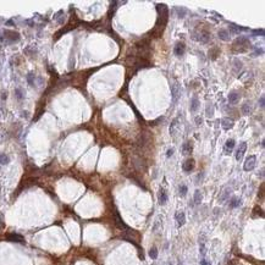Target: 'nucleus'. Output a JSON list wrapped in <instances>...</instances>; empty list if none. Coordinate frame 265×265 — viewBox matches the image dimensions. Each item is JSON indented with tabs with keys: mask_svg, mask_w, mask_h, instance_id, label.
<instances>
[{
	"mask_svg": "<svg viewBox=\"0 0 265 265\" xmlns=\"http://www.w3.org/2000/svg\"><path fill=\"white\" fill-rule=\"evenodd\" d=\"M250 45L249 43V40L248 38H246V37H240V38H237L235 40V43H234V50L235 52H246L247 49H248V47Z\"/></svg>",
	"mask_w": 265,
	"mask_h": 265,
	"instance_id": "f257e3e1",
	"label": "nucleus"
},
{
	"mask_svg": "<svg viewBox=\"0 0 265 265\" xmlns=\"http://www.w3.org/2000/svg\"><path fill=\"white\" fill-rule=\"evenodd\" d=\"M3 37H0V40H4V42H6V43H16V42H19L20 40V34L17 33V32L15 31H4L3 32Z\"/></svg>",
	"mask_w": 265,
	"mask_h": 265,
	"instance_id": "f03ea898",
	"label": "nucleus"
},
{
	"mask_svg": "<svg viewBox=\"0 0 265 265\" xmlns=\"http://www.w3.org/2000/svg\"><path fill=\"white\" fill-rule=\"evenodd\" d=\"M157 10H158V13H159V20L160 21L163 20L164 23H166L167 22V15H169V11H167V6L165 4H159L157 6Z\"/></svg>",
	"mask_w": 265,
	"mask_h": 265,
	"instance_id": "7ed1b4c3",
	"label": "nucleus"
},
{
	"mask_svg": "<svg viewBox=\"0 0 265 265\" xmlns=\"http://www.w3.org/2000/svg\"><path fill=\"white\" fill-rule=\"evenodd\" d=\"M255 163H257V158H255L254 155H249V157L246 159V163H244L243 169H244L246 171L253 170V169L255 167Z\"/></svg>",
	"mask_w": 265,
	"mask_h": 265,
	"instance_id": "20e7f679",
	"label": "nucleus"
},
{
	"mask_svg": "<svg viewBox=\"0 0 265 265\" xmlns=\"http://www.w3.org/2000/svg\"><path fill=\"white\" fill-rule=\"evenodd\" d=\"M181 94V89H180V86L177 83H173L171 86V97H172V100L173 102H177V99H179Z\"/></svg>",
	"mask_w": 265,
	"mask_h": 265,
	"instance_id": "39448f33",
	"label": "nucleus"
},
{
	"mask_svg": "<svg viewBox=\"0 0 265 265\" xmlns=\"http://www.w3.org/2000/svg\"><path fill=\"white\" fill-rule=\"evenodd\" d=\"M194 160L193 159H187V160L183 163V165H182V169H183V171L186 172H191L192 170L194 169Z\"/></svg>",
	"mask_w": 265,
	"mask_h": 265,
	"instance_id": "423d86ee",
	"label": "nucleus"
},
{
	"mask_svg": "<svg viewBox=\"0 0 265 265\" xmlns=\"http://www.w3.org/2000/svg\"><path fill=\"white\" fill-rule=\"evenodd\" d=\"M158 199H159V204L160 205H165L167 202V193L164 188H160L159 191V194H158Z\"/></svg>",
	"mask_w": 265,
	"mask_h": 265,
	"instance_id": "0eeeda50",
	"label": "nucleus"
},
{
	"mask_svg": "<svg viewBox=\"0 0 265 265\" xmlns=\"http://www.w3.org/2000/svg\"><path fill=\"white\" fill-rule=\"evenodd\" d=\"M246 149H247V144L246 143H241L240 144V147H238V149H237V152H236V159L237 160H241L242 158H243V155H244V153H246Z\"/></svg>",
	"mask_w": 265,
	"mask_h": 265,
	"instance_id": "6e6552de",
	"label": "nucleus"
},
{
	"mask_svg": "<svg viewBox=\"0 0 265 265\" xmlns=\"http://www.w3.org/2000/svg\"><path fill=\"white\" fill-rule=\"evenodd\" d=\"M185 50H186V47L183 43H177L175 49H173V53H175L176 56H182L185 54Z\"/></svg>",
	"mask_w": 265,
	"mask_h": 265,
	"instance_id": "1a4fd4ad",
	"label": "nucleus"
},
{
	"mask_svg": "<svg viewBox=\"0 0 265 265\" xmlns=\"http://www.w3.org/2000/svg\"><path fill=\"white\" fill-rule=\"evenodd\" d=\"M175 217H176V221H177V225L179 226H183L186 224V215H185L183 211H177Z\"/></svg>",
	"mask_w": 265,
	"mask_h": 265,
	"instance_id": "9d476101",
	"label": "nucleus"
},
{
	"mask_svg": "<svg viewBox=\"0 0 265 265\" xmlns=\"http://www.w3.org/2000/svg\"><path fill=\"white\" fill-rule=\"evenodd\" d=\"M234 147H235V141L234 139H227L226 141V144H225V148H224V152H225V154H231Z\"/></svg>",
	"mask_w": 265,
	"mask_h": 265,
	"instance_id": "9b49d317",
	"label": "nucleus"
},
{
	"mask_svg": "<svg viewBox=\"0 0 265 265\" xmlns=\"http://www.w3.org/2000/svg\"><path fill=\"white\" fill-rule=\"evenodd\" d=\"M221 126L224 130H230L234 127V120H230V118H224L221 121Z\"/></svg>",
	"mask_w": 265,
	"mask_h": 265,
	"instance_id": "f8f14e48",
	"label": "nucleus"
},
{
	"mask_svg": "<svg viewBox=\"0 0 265 265\" xmlns=\"http://www.w3.org/2000/svg\"><path fill=\"white\" fill-rule=\"evenodd\" d=\"M6 238L9 241H11V242H23V237H22L21 235H17V234H10Z\"/></svg>",
	"mask_w": 265,
	"mask_h": 265,
	"instance_id": "ddd939ff",
	"label": "nucleus"
},
{
	"mask_svg": "<svg viewBox=\"0 0 265 265\" xmlns=\"http://www.w3.org/2000/svg\"><path fill=\"white\" fill-rule=\"evenodd\" d=\"M240 100V94L237 92H232L228 95V103L230 104H236Z\"/></svg>",
	"mask_w": 265,
	"mask_h": 265,
	"instance_id": "4468645a",
	"label": "nucleus"
},
{
	"mask_svg": "<svg viewBox=\"0 0 265 265\" xmlns=\"http://www.w3.org/2000/svg\"><path fill=\"white\" fill-rule=\"evenodd\" d=\"M230 31L232 32V33H240V32H242V31H247V28H244V27H240V26L234 25V23H231V25H230Z\"/></svg>",
	"mask_w": 265,
	"mask_h": 265,
	"instance_id": "2eb2a0df",
	"label": "nucleus"
},
{
	"mask_svg": "<svg viewBox=\"0 0 265 265\" xmlns=\"http://www.w3.org/2000/svg\"><path fill=\"white\" fill-rule=\"evenodd\" d=\"M217 34H219V38L222 39V40H225V42L230 39V34H228V32L226 29H220Z\"/></svg>",
	"mask_w": 265,
	"mask_h": 265,
	"instance_id": "dca6fc26",
	"label": "nucleus"
},
{
	"mask_svg": "<svg viewBox=\"0 0 265 265\" xmlns=\"http://www.w3.org/2000/svg\"><path fill=\"white\" fill-rule=\"evenodd\" d=\"M199 106V100L197 97H193L192 98V102H191V111H195Z\"/></svg>",
	"mask_w": 265,
	"mask_h": 265,
	"instance_id": "f3484780",
	"label": "nucleus"
},
{
	"mask_svg": "<svg viewBox=\"0 0 265 265\" xmlns=\"http://www.w3.org/2000/svg\"><path fill=\"white\" fill-rule=\"evenodd\" d=\"M240 205H241V199L236 198V197L231 198V200H230V208H237V207H240Z\"/></svg>",
	"mask_w": 265,
	"mask_h": 265,
	"instance_id": "a211bd4d",
	"label": "nucleus"
},
{
	"mask_svg": "<svg viewBox=\"0 0 265 265\" xmlns=\"http://www.w3.org/2000/svg\"><path fill=\"white\" fill-rule=\"evenodd\" d=\"M15 94H16V98L19 99V100H22V99L25 98V92H23V89H22V88H20V87L15 89Z\"/></svg>",
	"mask_w": 265,
	"mask_h": 265,
	"instance_id": "6ab92c4d",
	"label": "nucleus"
},
{
	"mask_svg": "<svg viewBox=\"0 0 265 265\" xmlns=\"http://www.w3.org/2000/svg\"><path fill=\"white\" fill-rule=\"evenodd\" d=\"M182 149H183V154H189L192 152V144H191V142H186L183 144V147H182Z\"/></svg>",
	"mask_w": 265,
	"mask_h": 265,
	"instance_id": "aec40b11",
	"label": "nucleus"
},
{
	"mask_svg": "<svg viewBox=\"0 0 265 265\" xmlns=\"http://www.w3.org/2000/svg\"><path fill=\"white\" fill-rule=\"evenodd\" d=\"M149 257L152 259H157L158 258V248L157 247H152L149 250Z\"/></svg>",
	"mask_w": 265,
	"mask_h": 265,
	"instance_id": "412c9836",
	"label": "nucleus"
},
{
	"mask_svg": "<svg viewBox=\"0 0 265 265\" xmlns=\"http://www.w3.org/2000/svg\"><path fill=\"white\" fill-rule=\"evenodd\" d=\"M177 122H179V120H177V118H175V120L172 121V123L170 125V133H171V135H175V131H176V128H177V126H179V123H177Z\"/></svg>",
	"mask_w": 265,
	"mask_h": 265,
	"instance_id": "4be33fe9",
	"label": "nucleus"
},
{
	"mask_svg": "<svg viewBox=\"0 0 265 265\" xmlns=\"http://www.w3.org/2000/svg\"><path fill=\"white\" fill-rule=\"evenodd\" d=\"M9 161H10V158L6 154H0V164L6 165V164H9Z\"/></svg>",
	"mask_w": 265,
	"mask_h": 265,
	"instance_id": "5701e85b",
	"label": "nucleus"
},
{
	"mask_svg": "<svg viewBox=\"0 0 265 265\" xmlns=\"http://www.w3.org/2000/svg\"><path fill=\"white\" fill-rule=\"evenodd\" d=\"M202 202V194H200V191H195L194 192V203L195 204H199Z\"/></svg>",
	"mask_w": 265,
	"mask_h": 265,
	"instance_id": "b1692460",
	"label": "nucleus"
},
{
	"mask_svg": "<svg viewBox=\"0 0 265 265\" xmlns=\"http://www.w3.org/2000/svg\"><path fill=\"white\" fill-rule=\"evenodd\" d=\"M27 82H28V84L33 87L35 84V76L33 74H29L28 76H27Z\"/></svg>",
	"mask_w": 265,
	"mask_h": 265,
	"instance_id": "393cba45",
	"label": "nucleus"
},
{
	"mask_svg": "<svg viewBox=\"0 0 265 265\" xmlns=\"http://www.w3.org/2000/svg\"><path fill=\"white\" fill-rule=\"evenodd\" d=\"M250 111H252V106L249 105V103H246V104L243 105V108H242V112L246 114V115H248Z\"/></svg>",
	"mask_w": 265,
	"mask_h": 265,
	"instance_id": "a878e982",
	"label": "nucleus"
},
{
	"mask_svg": "<svg viewBox=\"0 0 265 265\" xmlns=\"http://www.w3.org/2000/svg\"><path fill=\"white\" fill-rule=\"evenodd\" d=\"M176 11H177V15H179V17H185L186 13H187V9H185V7H176Z\"/></svg>",
	"mask_w": 265,
	"mask_h": 265,
	"instance_id": "bb28decb",
	"label": "nucleus"
},
{
	"mask_svg": "<svg viewBox=\"0 0 265 265\" xmlns=\"http://www.w3.org/2000/svg\"><path fill=\"white\" fill-rule=\"evenodd\" d=\"M228 193H230V191H228V189H226L225 192H224V193H222V195L220 197V202H225V200L227 199V197H228V195H230Z\"/></svg>",
	"mask_w": 265,
	"mask_h": 265,
	"instance_id": "cd10ccee",
	"label": "nucleus"
},
{
	"mask_svg": "<svg viewBox=\"0 0 265 265\" xmlns=\"http://www.w3.org/2000/svg\"><path fill=\"white\" fill-rule=\"evenodd\" d=\"M180 194L181 195H186L187 194V186H185V185L180 186Z\"/></svg>",
	"mask_w": 265,
	"mask_h": 265,
	"instance_id": "c85d7f7f",
	"label": "nucleus"
},
{
	"mask_svg": "<svg viewBox=\"0 0 265 265\" xmlns=\"http://www.w3.org/2000/svg\"><path fill=\"white\" fill-rule=\"evenodd\" d=\"M253 34H254V35H264V29H263V28L255 29V31H253Z\"/></svg>",
	"mask_w": 265,
	"mask_h": 265,
	"instance_id": "c756f323",
	"label": "nucleus"
},
{
	"mask_svg": "<svg viewBox=\"0 0 265 265\" xmlns=\"http://www.w3.org/2000/svg\"><path fill=\"white\" fill-rule=\"evenodd\" d=\"M172 154H173V148H171V149H169V150H167V152H166V157H167V158H170Z\"/></svg>",
	"mask_w": 265,
	"mask_h": 265,
	"instance_id": "7c9ffc66",
	"label": "nucleus"
},
{
	"mask_svg": "<svg viewBox=\"0 0 265 265\" xmlns=\"http://www.w3.org/2000/svg\"><path fill=\"white\" fill-rule=\"evenodd\" d=\"M260 106H262V108H264V95H262V97H260Z\"/></svg>",
	"mask_w": 265,
	"mask_h": 265,
	"instance_id": "2f4dec72",
	"label": "nucleus"
},
{
	"mask_svg": "<svg viewBox=\"0 0 265 265\" xmlns=\"http://www.w3.org/2000/svg\"><path fill=\"white\" fill-rule=\"evenodd\" d=\"M195 122H197V125H200V123H202V118H200V117H195Z\"/></svg>",
	"mask_w": 265,
	"mask_h": 265,
	"instance_id": "473e14b6",
	"label": "nucleus"
},
{
	"mask_svg": "<svg viewBox=\"0 0 265 265\" xmlns=\"http://www.w3.org/2000/svg\"><path fill=\"white\" fill-rule=\"evenodd\" d=\"M200 265H207V262H205V260L203 259V260H202V263H200Z\"/></svg>",
	"mask_w": 265,
	"mask_h": 265,
	"instance_id": "72a5a7b5",
	"label": "nucleus"
},
{
	"mask_svg": "<svg viewBox=\"0 0 265 265\" xmlns=\"http://www.w3.org/2000/svg\"><path fill=\"white\" fill-rule=\"evenodd\" d=\"M170 265H172V264H170Z\"/></svg>",
	"mask_w": 265,
	"mask_h": 265,
	"instance_id": "f704fd0d",
	"label": "nucleus"
}]
</instances>
